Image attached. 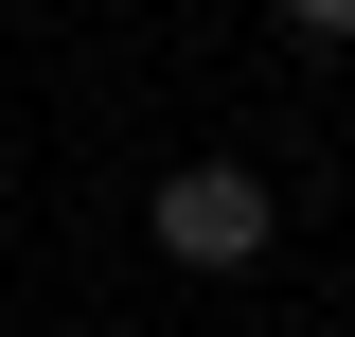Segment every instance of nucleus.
Instances as JSON below:
<instances>
[{
	"instance_id": "nucleus-2",
	"label": "nucleus",
	"mask_w": 355,
	"mask_h": 337,
	"mask_svg": "<svg viewBox=\"0 0 355 337\" xmlns=\"http://www.w3.org/2000/svg\"><path fill=\"white\" fill-rule=\"evenodd\" d=\"M284 36H302V53H355V0H284Z\"/></svg>"
},
{
	"instance_id": "nucleus-1",
	"label": "nucleus",
	"mask_w": 355,
	"mask_h": 337,
	"mask_svg": "<svg viewBox=\"0 0 355 337\" xmlns=\"http://www.w3.org/2000/svg\"><path fill=\"white\" fill-rule=\"evenodd\" d=\"M142 231H160V266H249L266 249V178L249 160H178L160 196H142Z\"/></svg>"
}]
</instances>
